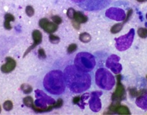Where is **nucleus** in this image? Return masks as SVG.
Masks as SVG:
<instances>
[{
  "label": "nucleus",
  "mask_w": 147,
  "mask_h": 115,
  "mask_svg": "<svg viewBox=\"0 0 147 115\" xmlns=\"http://www.w3.org/2000/svg\"><path fill=\"white\" fill-rule=\"evenodd\" d=\"M26 13L29 17H32L34 15V9L31 6H28L26 8Z\"/></svg>",
  "instance_id": "bb28decb"
},
{
  "label": "nucleus",
  "mask_w": 147,
  "mask_h": 115,
  "mask_svg": "<svg viewBox=\"0 0 147 115\" xmlns=\"http://www.w3.org/2000/svg\"><path fill=\"white\" fill-rule=\"evenodd\" d=\"M145 25H146V27H147V23H146V24H145Z\"/></svg>",
  "instance_id": "58836bf2"
},
{
  "label": "nucleus",
  "mask_w": 147,
  "mask_h": 115,
  "mask_svg": "<svg viewBox=\"0 0 147 115\" xmlns=\"http://www.w3.org/2000/svg\"><path fill=\"white\" fill-rule=\"evenodd\" d=\"M106 16L112 20L116 21H122L125 19V13L124 11L120 8L111 7L106 13Z\"/></svg>",
  "instance_id": "9b49d317"
},
{
  "label": "nucleus",
  "mask_w": 147,
  "mask_h": 115,
  "mask_svg": "<svg viewBox=\"0 0 147 115\" xmlns=\"http://www.w3.org/2000/svg\"><path fill=\"white\" fill-rule=\"evenodd\" d=\"M131 14H132V10L130 9V11H128V13H127V16L125 17V19L124 20V22H123V23L126 22L127 21L129 20V18H130V17L131 16Z\"/></svg>",
  "instance_id": "c9c22d12"
},
{
  "label": "nucleus",
  "mask_w": 147,
  "mask_h": 115,
  "mask_svg": "<svg viewBox=\"0 0 147 115\" xmlns=\"http://www.w3.org/2000/svg\"><path fill=\"white\" fill-rule=\"evenodd\" d=\"M80 100H81V97H75L73 99V104L78 105L80 102Z\"/></svg>",
  "instance_id": "72a5a7b5"
},
{
  "label": "nucleus",
  "mask_w": 147,
  "mask_h": 115,
  "mask_svg": "<svg viewBox=\"0 0 147 115\" xmlns=\"http://www.w3.org/2000/svg\"><path fill=\"white\" fill-rule=\"evenodd\" d=\"M32 39H33V44L30 46L28 49H27L26 51L24 54V56H23L24 57L28 55L29 52L31 51L33 49L36 48L37 45L40 44L42 41V34L39 30H34L32 32Z\"/></svg>",
  "instance_id": "ddd939ff"
},
{
  "label": "nucleus",
  "mask_w": 147,
  "mask_h": 115,
  "mask_svg": "<svg viewBox=\"0 0 147 115\" xmlns=\"http://www.w3.org/2000/svg\"><path fill=\"white\" fill-rule=\"evenodd\" d=\"M90 95L88 94V93H86V94H84L82 97H81V100H80V102L79 104L78 105L82 109H84V106H85V100H87L88 98H89V97H90Z\"/></svg>",
  "instance_id": "4be33fe9"
},
{
  "label": "nucleus",
  "mask_w": 147,
  "mask_h": 115,
  "mask_svg": "<svg viewBox=\"0 0 147 115\" xmlns=\"http://www.w3.org/2000/svg\"><path fill=\"white\" fill-rule=\"evenodd\" d=\"M38 57H39L41 59H45V58H46V57H47L45 50L43 48L38 49Z\"/></svg>",
  "instance_id": "c756f323"
},
{
  "label": "nucleus",
  "mask_w": 147,
  "mask_h": 115,
  "mask_svg": "<svg viewBox=\"0 0 147 115\" xmlns=\"http://www.w3.org/2000/svg\"><path fill=\"white\" fill-rule=\"evenodd\" d=\"M38 25H39L40 28L48 33L55 32L58 29L57 24L54 22H50L47 18L41 19L38 22Z\"/></svg>",
  "instance_id": "f8f14e48"
},
{
  "label": "nucleus",
  "mask_w": 147,
  "mask_h": 115,
  "mask_svg": "<svg viewBox=\"0 0 147 115\" xmlns=\"http://www.w3.org/2000/svg\"><path fill=\"white\" fill-rule=\"evenodd\" d=\"M117 87L114 93L112 96V100L114 102H121L122 100L125 99L126 93L124 87L121 83V75L117 76Z\"/></svg>",
  "instance_id": "6e6552de"
},
{
  "label": "nucleus",
  "mask_w": 147,
  "mask_h": 115,
  "mask_svg": "<svg viewBox=\"0 0 147 115\" xmlns=\"http://www.w3.org/2000/svg\"><path fill=\"white\" fill-rule=\"evenodd\" d=\"M77 6L86 11H96L105 8L110 0H71Z\"/></svg>",
  "instance_id": "423d86ee"
},
{
  "label": "nucleus",
  "mask_w": 147,
  "mask_h": 115,
  "mask_svg": "<svg viewBox=\"0 0 147 115\" xmlns=\"http://www.w3.org/2000/svg\"><path fill=\"white\" fill-rule=\"evenodd\" d=\"M138 34L140 37L145 38L147 37V29L146 28H139L138 29Z\"/></svg>",
  "instance_id": "393cba45"
},
{
  "label": "nucleus",
  "mask_w": 147,
  "mask_h": 115,
  "mask_svg": "<svg viewBox=\"0 0 147 115\" xmlns=\"http://www.w3.org/2000/svg\"><path fill=\"white\" fill-rule=\"evenodd\" d=\"M121 58L116 55H112L108 57L106 60V67L113 71L115 74H119L122 70V65L119 62Z\"/></svg>",
  "instance_id": "1a4fd4ad"
},
{
  "label": "nucleus",
  "mask_w": 147,
  "mask_h": 115,
  "mask_svg": "<svg viewBox=\"0 0 147 115\" xmlns=\"http://www.w3.org/2000/svg\"><path fill=\"white\" fill-rule=\"evenodd\" d=\"M123 23H121V24H115L112 27V28L111 29V32L113 33H117L121 31L123 27Z\"/></svg>",
  "instance_id": "5701e85b"
},
{
  "label": "nucleus",
  "mask_w": 147,
  "mask_h": 115,
  "mask_svg": "<svg viewBox=\"0 0 147 115\" xmlns=\"http://www.w3.org/2000/svg\"><path fill=\"white\" fill-rule=\"evenodd\" d=\"M115 113L119 114H130V110L126 106L119 105L115 110Z\"/></svg>",
  "instance_id": "a211bd4d"
},
{
  "label": "nucleus",
  "mask_w": 147,
  "mask_h": 115,
  "mask_svg": "<svg viewBox=\"0 0 147 115\" xmlns=\"http://www.w3.org/2000/svg\"><path fill=\"white\" fill-rule=\"evenodd\" d=\"M3 108L6 112H9L13 108V103L10 100H7L3 103Z\"/></svg>",
  "instance_id": "b1692460"
},
{
  "label": "nucleus",
  "mask_w": 147,
  "mask_h": 115,
  "mask_svg": "<svg viewBox=\"0 0 147 115\" xmlns=\"http://www.w3.org/2000/svg\"><path fill=\"white\" fill-rule=\"evenodd\" d=\"M21 89L25 94H29L32 92L33 88L31 86L29 85L28 84H23L21 86Z\"/></svg>",
  "instance_id": "aec40b11"
},
{
  "label": "nucleus",
  "mask_w": 147,
  "mask_h": 115,
  "mask_svg": "<svg viewBox=\"0 0 147 115\" xmlns=\"http://www.w3.org/2000/svg\"><path fill=\"white\" fill-rule=\"evenodd\" d=\"M94 56L88 52H80L76 55L74 60L75 66L85 72H90L96 66Z\"/></svg>",
  "instance_id": "39448f33"
},
{
  "label": "nucleus",
  "mask_w": 147,
  "mask_h": 115,
  "mask_svg": "<svg viewBox=\"0 0 147 115\" xmlns=\"http://www.w3.org/2000/svg\"><path fill=\"white\" fill-rule=\"evenodd\" d=\"M135 35V30L131 29L129 32L124 35L115 38V47L119 51H123L127 50L130 47L134 41Z\"/></svg>",
  "instance_id": "0eeeda50"
},
{
  "label": "nucleus",
  "mask_w": 147,
  "mask_h": 115,
  "mask_svg": "<svg viewBox=\"0 0 147 115\" xmlns=\"http://www.w3.org/2000/svg\"><path fill=\"white\" fill-rule=\"evenodd\" d=\"M49 40L52 43L57 44V43H59L60 39L58 36L53 35V34H50V36H49Z\"/></svg>",
  "instance_id": "a878e982"
},
{
  "label": "nucleus",
  "mask_w": 147,
  "mask_h": 115,
  "mask_svg": "<svg viewBox=\"0 0 147 115\" xmlns=\"http://www.w3.org/2000/svg\"><path fill=\"white\" fill-rule=\"evenodd\" d=\"M76 11L73 9V8H69L67 11V16L69 18V19H73V17H74V15Z\"/></svg>",
  "instance_id": "2f4dec72"
},
{
  "label": "nucleus",
  "mask_w": 147,
  "mask_h": 115,
  "mask_svg": "<svg viewBox=\"0 0 147 115\" xmlns=\"http://www.w3.org/2000/svg\"><path fill=\"white\" fill-rule=\"evenodd\" d=\"M146 78H147V76H146Z\"/></svg>",
  "instance_id": "a19ab883"
},
{
  "label": "nucleus",
  "mask_w": 147,
  "mask_h": 115,
  "mask_svg": "<svg viewBox=\"0 0 147 115\" xmlns=\"http://www.w3.org/2000/svg\"><path fill=\"white\" fill-rule=\"evenodd\" d=\"M80 40L81 41L83 42V43H88L90 42L91 40V35L87 32H84L81 33L80 35Z\"/></svg>",
  "instance_id": "6ab92c4d"
},
{
  "label": "nucleus",
  "mask_w": 147,
  "mask_h": 115,
  "mask_svg": "<svg viewBox=\"0 0 147 115\" xmlns=\"http://www.w3.org/2000/svg\"><path fill=\"white\" fill-rule=\"evenodd\" d=\"M77 49V45L75 43H72L71 45H69L68 46V47L67 48V52L69 54L70 53H72L74 51H75Z\"/></svg>",
  "instance_id": "cd10ccee"
},
{
  "label": "nucleus",
  "mask_w": 147,
  "mask_h": 115,
  "mask_svg": "<svg viewBox=\"0 0 147 115\" xmlns=\"http://www.w3.org/2000/svg\"><path fill=\"white\" fill-rule=\"evenodd\" d=\"M16 66V61L11 57H6V63L2 65L1 71L3 73H9L14 70Z\"/></svg>",
  "instance_id": "2eb2a0df"
},
{
  "label": "nucleus",
  "mask_w": 147,
  "mask_h": 115,
  "mask_svg": "<svg viewBox=\"0 0 147 115\" xmlns=\"http://www.w3.org/2000/svg\"><path fill=\"white\" fill-rule=\"evenodd\" d=\"M73 19L79 24L86 23L88 21L87 16H85L82 12H75Z\"/></svg>",
  "instance_id": "f3484780"
},
{
  "label": "nucleus",
  "mask_w": 147,
  "mask_h": 115,
  "mask_svg": "<svg viewBox=\"0 0 147 115\" xmlns=\"http://www.w3.org/2000/svg\"><path fill=\"white\" fill-rule=\"evenodd\" d=\"M66 86L72 92L80 94L88 90L91 86V76L77 68L74 64L65 67L63 71Z\"/></svg>",
  "instance_id": "f257e3e1"
},
{
  "label": "nucleus",
  "mask_w": 147,
  "mask_h": 115,
  "mask_svg": "<svg viewBox=\"0 0 147 115\" xmlns=\"http://www.w3.org/2000/svg\"><path fill=\"white\" fill-rule=\"evenodd\" d=\"M23 103H24V105L27 107H30L31 108L32 106L34 103V99L32 97L30 96H28V97H26L25 98H23Z\"/></svg>",
  "instance_id": "412c9836"
},
{
  "label": "nucleus",
  "mask_w": 147,
  "mask_h": 115,
  "mask_svg": "<svg viewBox=\"0 0 147 115\" xmlns=\"http://www.w3.org/2000/svg\"><path fill=\"white\" fill-rule=\"evenodd\" d=\"M35 95L37 99L31 107L35 112H49L53 109V105L55 103V100L53 98L38 89L35 91Z\"/></svg>",
  "instance_id": "7ed1b4c3"
},
{
  "label": "nucleus",
  "mask_w": 147,
  "mask_h": 115,
  "mask_svg": "<svg viewBox=\"0 0 147 115\" xmlns=\"http://www.w3.org/2000/svg\"><path fill=\"white\" fill-rule=\"evenodd\" d=\"M96 84L103 90H110L115 84L114 76L105 68H100L96 71L95 74Z\"/></svg>",
  "instance_id": "20e7f679"
},
{
  "label": "nucleus",
  "mask_w": 147,
  "mask_h": 115,
  "mask_svg": "<svg viewBox=\"0 0 147 115\" xmlns=\"http://www.w3.org/2000/svg\"><path fill=\"white\" fill-rule=\"evenodd\" d=\"M146 19H147V14H146Z\"/></svg>",
  "instance_id": "ea45409f"
},
{
  "label": "nucleus",
  "mask_w": 147,
  "mask_h": 115,
  "mask_svg": "<svg viewBox=\"0 0 147 115\" xmlns=\"http://www.w3.org/2000/svg\"><path fill=\"white\" fill-rule=\"evenodd\" d=\"M63 101L61 98H59L57 100V101L55 102V103L53 105V108H61V106H63Z\"/></svg>",
  "instance_id": "c85d7f7f"
},
{
  "label": "nucleus",
  "mask_w": 147,
  "mask_h": 115,
  "mask_svg": "<svg viewBox=\"0 0 147 115\" xmlns=\"http://www.w3.org/2000/svg\"><path fill=\"white\" fill-rule=\"evenodd\" d=\"M137 1L139 2H144V1H145L146 0H137Z\"/></svg>",
  "instance_id": "e433bc0d"
},
{
  "label": "nucleus",
  "mask_w": 147,
  "mask_h": 115,
  "mask_svg": "<svg viewBox=\"0 0 147 115\" xmlns=\"http://www.w3.org/2000/svg\"><path fill=\"white\" fill-rule=\"evenodd\" d=\"M43 86L45 90L53 95L63 94L66 89V83L63 72L59 70H53L49 72L44 77Z\"/></svg>",
  "instance_id": "f03ea898"
},
{
  "label": "nucleus",
  "mask_w": 147,
  "mask_h": 115,
  "mask_svg": "<svg viewBox=\"0 0 147 115\" xmlns=\"http://www.w3.org/2000/svg\"><path fill=\"white\" fill-rule=\"evenodd\" d=\"M136 105L142 110H147V90L144 89L138 91Z\"/></svg>",
  "instance_id": "4468645a"
},
{
  "label": "nucleus",
  "mask_w": 147,
  "mask_h": 115,
  "mask_svg": "<svg viewBox=\"0 0 147 115\" xmlns=\"http://www.w3.org/2000/svg\"><path fill=\"white\" fill-rule=\"evenodd\" d=\"M1 112V106H0V113Z\"/></svg>",
  "instance_id": "4c0bfd02"
},
{
  "label": "nucleus",
  "mask_w": 147,
  "mask_h": 115,
  "mask_svg": "<svg viewBox=\"0 0 147 115\" xmlns=\"http://www.w3.org/2000/svg\"><path fill=\"white\" fill-rule=\"evenodd\" d=\"M5 22H4V27H5L6 30H11L12 29V27H11L10 22H13L15 20L14 16L13 15L9 13H7L5 14Z\"/></svg>",
  "instance_id": "dca6fc26"
},
{
  "label": "nucleus",
  "mask_w": 147,
  "mask_h": 115,
  "mask_svg": "<svg viewBox=\"0 0 147 115\" xmlns=\"http://www.w3.org/2000/svg\"><path fill=\"white\" fill-rule=\"evenodd\" d=\"M129 93L132 97H136L138 96V91H137L135 88H131V89H129Z\"/></svg>",
  "instance_id": "473e14b6"
},
{
  "label": "nucleus",
  "mask_w": 147,
  "mask_h": 115,
  "mask_svg": "<svg viewBox=\"0 0 147 115\" xmlns=\"http://www.w3.org/2000/svg\"><path fill=\"white\" fill-rule=\"evenodd\" d=\"M52 21L54 23H55L56 24H60L62 22V19L59 16H53L52 17Z\"/></svg>",
  "instance_id": "7c9ffc66"
},
{
  "label": "nucleus",
  "mask_w": 147,
  "mask_h": 115,
  "mask_svg": "<svg viewBox=\"0 0 147 115\" xmlns=\"http://www.w3.org/2000/svg\"><path fill=\"white\" fill-rule=\"evenodd\" d=\"M102 95L101 91L92 92L91 94V98L89 101L90 109L94 112H98L101 109V102L100 97Z\"/></svg>",
  "instance_id": "9d476101"
},
{
  "label": "nucleus",
  "mask_w": 147,
  "mask_h": 115,
  "mask_svg": "<svg viewBox=\"0 0 147 115\" xmlns=\"http://www.w3.org/2000/svg\"><path fill=\"white\" fill-rule=\"evenodd\" d=\"M72 23H73V27H75L76 29H77V30L80 29V24H79V23H78V22L75 21H73V22H72Z\"/></svg>",
  "instance_id": "f704fd0d"
}]
</instances>
